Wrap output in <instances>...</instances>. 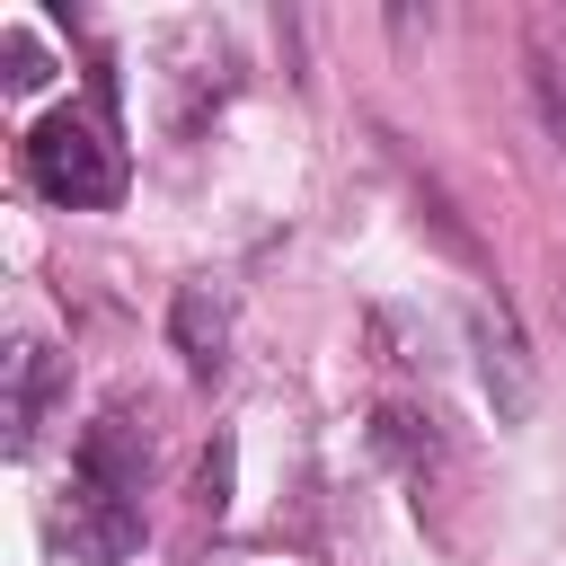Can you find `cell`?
Returning a JSON list of instances; mask_svg holds the SVG:
<instances>
[{"instance_id": "obj_9", "label": "cell", "mask_w": 566, "mask_h": 566, "mask_svg": "<svg viewBox=\"0 0 566 566\" xmlns=\"http://www.w3.org/2000/svg\"><path fill=\"white\" fill-rule=\"evenodd\" d=\"M0 62H9V71H0L9 88H35V80H44V53H35V35H27V27H9V35H0Z\"/></svg>"}, {"instance_id": "obj_6", "label": "cell", "mask_w": 566, "mask_h": 566, "mask_svg": "<svg viewBox=\"0 0 566 566\" xmlns=\"http://www.w3.org/2000/svg\"><path fill=\"white\" fill-rule=\"evenodd\" d=\"M371 442L398 460V478H407V486H424V478H442V469H451V433H442V416H433V407L389 398V407L371 416Z\"/></svg>"}, {"instance_id": "obj_5", "label": "cell", "mask_w": 566, "mask_h": 566, "mask_svg": "<svg viewBox=\"0 0 566 566\" xmlns=\"http://www.w3.org/2000/svg\"><path fill=\"white\" fill-rule=\"evenodd\" d=\"M168 80L186 88L177 124H195L203 106H221V97H230V80H239V53H230V35H221V27H177V35H168Z\"/></svg>"}, {"instance_id": "obj_4", "label": "cell", "mask_w": 566, "mask_h": 566, "mask_svg": "<svg viewBox=\"0 0 566 566\" xmlns=\"http://www.w3.org/2000/svg\"><path fill=\"white\" fill-rule=\"evenodd\" d=\"M168 345H177V363H186L195 380H221V363H230V283H212V274L177 283V301H168Z\"/></svg>"}, {"instance_id": "obj_7", "label": "cell", "mask_w": 566, "mask_h": 566, "mask_svg": "<svg viewBox=\"0 0 566 566\" xmlns=\"http://www.w3.org/2000/svg\"><path fill=\"white\" fill-rule=\"evenodd\" d=\"M0 371H9V407H0V424H9V451H27L35 424H44V407H53V389H62V363H53V345L18 336Z\"/></svg>"}, {"instance_id": "obj_3", "label": "cell", "mask_w": 566, "mask_h": 566, "mask_svg": "<svg viewBox=\"0 0 566 566\" xmlns=\"http://www.w3.org/2000/svg\"><path fill=\"white\" fill-rule=\"evenodd\" d=\"M469 345H478V380H486V407L495 424H522L539 380H531V354H522V327L504 301H469Z\"/></svg>"}, {"instance_id": "obj_10", "label": "cell", "mask_w": 566, "mask_h": 566, "mask_svg": "<svg viewBox=\"0 0 566 566\" xmlns=\"http://www.w3.org/2000/svg\"><path fill=\"white\" fill-rule=\"evenodd\" d=\"M230 504V442H212V460H203V513H221Z\"/></svg>"}, {"instance_id": "obj_1", "label": "cell", "mask_w": 566, "mask_h": 566, "mask_svg": "<svg viewBox=\"0 0 566 566\" xmlns=\"http://www.w3.org/2000/svg\"><path fill=\"white\" fill-rule=\"evenodd\" d=\"M150 398H106L88 424H80V451H71V486H62V566H124L133 539H142V486H150Z\"/></svg>"}, {"instance_id": "obj_2", "label": "cell", "mask_w": 566, "mask_h": 566, "mask_svg": "<svg viewBox=\"0 0 566 566\" xmlns=\"http://www.w3.org/2000/svg\"><path fill=\"white\" fill-rule=\"evenodd\" d=\"M27 186H35L44 203L97 212V203H115V195H124V150L106 142V124H97V115L53 106V115H35V124H27Z\"/></svg>"}, {"instance_id": "obj_8", "label": "cell", "mask_w": 566, "mask_h": 566, "mask_svg": "<svg viewBox=\"0 0 566 566\" xmlns=\"http://www.w3.org/2000/svg\"><path fill=\"white\" fill-rule=\"evenodd\" d=\"M522 80H531V115H539V133L566 150V9H539V18H531Z\"/></svg>"}]
</instances>
